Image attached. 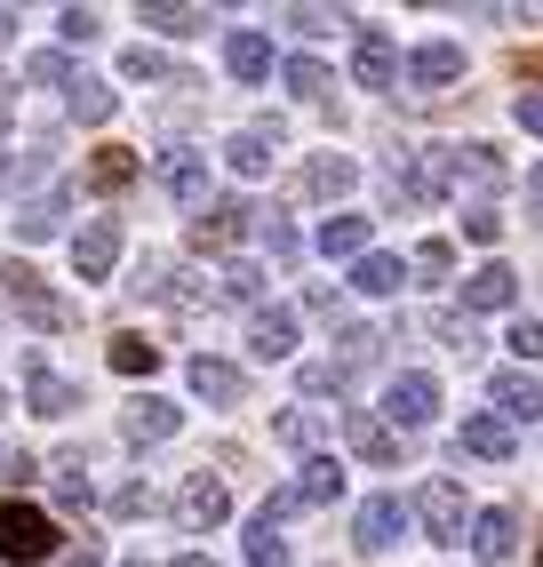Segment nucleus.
Returning a JSON list of instances; mask_svg holds the SVG:
<instances>
[{
    "label": "nucleus",
    "instance_id": "7",
    "mask_svg": "<svg viewBox=\"0 0 543 567\" xmlns=\"http://www.w3.org/2000/svg\"><path fill=\"white\" fill-rule=\"evenodd\" d=\"M280 153H288V128H280V121H256V128H232V136H224V168H232V176H264Z\"/></svg>",
    "mask_w": 543,
    "mask_h": 567
},
{
    "label": "nucleus",
    "instance_id": "2",
    "mask_svg": "<svg viewBox=\"0 0 543 567\" xmlns=\"http://www.w3.org/2000/svg\"><path fill=\"white\" fill-rule=\"evenodd\" d=\"M336 496H344V464H336V456H313V464H304V472H296V480L280 487V496H272V504L256 512V519L280 527V519H296V512H328Z\"/></svg>",
    "mask_w": 543,
    "mask_h": 567
},
{
    "label": "nucleus",
    "instance_id": "22",
    "mask_svg": "<svg viewBox=\"0 0 543 567\" xmlns=\"http://www.w3.org/2000/svg\"><path fill=\"white\" fill-rule=\"evenodd\" d=\"M503 193V161H495V144H455V168H448V193Z\"/></svg>",
    "mask_w": 543,
    "mask_h": 567
},
{
    "label": "nucleus",
    "instance_id": "9",
    "mask_svg": "<svg viewBox=\"0 0 543 567\" xmlns=\"http://www.w3.org/2000/svg\"><path fill=\"white\" fill-rule=\"evenodd\" d=\"M352 81L360 89H392L400 81V49L383 24H352Z\"/></svg>",
    "mask_w": 543,
    "mask_h": 567
},
{
    "label": "nucleus",
    "instance_id": "23",
    "mask_svg": "<svg viewBox=\"0 0 543 567\" xmlns=\"http://www.w3.org/2000/svg\"><path fill=\"white\" fill-rule=\"evenodd\" d=\"M512 296H520V272H512V264H480V272L463 280V312H503Z\"/></svg>",
    "mask_w": 543,
    "mask_h": 567
},
{
    "label": "nucleus",
    "instance_id": "20",
    "mask_svg": "<svg viewBox=\"0 0 543 567\" xmlns=\"http://www.w3.org/2000/svg\"><path fill=\"white\" fill-rule=\"evenodd\" d=\"M344 440H352L368 464H400V432L383 424L376 408H344Z\"/></svg>",
    "mask_w": 543,
    "mask_h": 567
},
{
    "label": "nucleus",
    "instance_id": "6",
    "mask_svg": "<svg viewBox=\"0 0 543 567\" xmlns=\"http://www.w3.org/2000/svg\"><path fill=\"white\" fill-rule=\"evenodd\" d=\"M248 233H264V208H248V200H208L201 216H192V248H240Z\"/></svg>",
    "mask_w": 543,
    "mask_h": 567
},
{
    "label": "nucleus",
    "instance_id": "3",
    "mask_svg": "<svg viewBox=\"0 0 543 567\" xmlns=\"http://www.w3.org/2000/svg\"><path fill=\"white\" fill-rule=\"evenodd\" d=\"M0 288H9V305H17V312H24L32 328H41V336L72 328V305H64V296H49V288H41V272H32L24 256H9V264H0Z\"/></svg>",
    "mask_w": 543,
    "mask_h": 567
},
{
    "label": "nucleus",
    "instance_id": "44",
    "mask_svg": "<svg viewBox=\"0 0 543 567\" xmlns=\"http://www.w3.org/2000/svg\"><path fill=\"white\" fill-rule=\"evenodd\" d=\"M24 81H41V89H49V81H64V89H72V64H64V49H41V56H24Z\"/></svg>",
    "mask_w": 543,
    "mask_h": 567
},
{
    "label": "nucleus",
    "instance_id": "8",
    "mask_svg": "<svg viewBox=\"0 0 543 567\" xmlns=\"http://www.w3.org/2000/svg\"><path fill=\"white\" fill-rule=\"evenodd\" d=\"M176 519H184V536H208V527H224V519H232V487L208 480V472H192V480L176 487Z\"/></svg>",
    "mask_w": 543,
    "mask_h": 567
},
{
    "label": "nucleus",
    "instance_id": "48",
    "mask_svg": "<svg viewBox=\"0 0 543 567\" xmlns=\"http://www.w3.org/2000/svg\"><path fill=\"white\" fill-rule=\"evenodd\" d=\"M463 240L495 248V240H503V216H495V208H463Z\"/></svg>",
    "mask_w": 543,
    "mask_h": 567
},
{
    "label": "nucleus",
    "instance_id": "32",
    "mask_svg": "<svg viewBox=\"0 0 543 567\" xmlns=\"http://www.w3.org/2000/svg\"><path fill=\"white\" fill-rule=\"evenodd\" d=\"M320 256H368V216H328L320 224Z\"/></svg>",
    "mask_w": 543,
    "mask_h": 567
},
{
    "label": "nucleus",
    "instance_id": "56",
    "mask_svg": "<svg viewBox=\"0 0 543 567\" xmlns=\"http://www.w3.org/2000/svg\"><path fill=\"white\" fill-rule=\"evenodd\" d=\"M9 41H17V17H9V9H0V49H9Z\"/></svg>",
    "mask_w": 543,
    "mask_h": 567
},
{
    "label": "nucleus",
    "instance_id": "41",
    "mask_svg": "<svg viewBox=\"0 0 543 567\" xmlns=\"http://www.w3.org/2000/svg\"><path fill=\"white\" fill-rule=\"evenodd\" d=\"M383 360V328H352L344 320V368H376Z\"/></svg>",
    "mask_w": 543,
    "mask_h": 567
},
{
    "label": "nucleus",
    "instance_id": "1",
    "mask_svg": "<svg viewBox=\"0 0 543 567\" xmlns=\"http://www.w3.org/2000/svg\"><path fill=\"white\" fill-rule=\"evenodd\" d=\"M57 551H64V536H57V519H49V512H32V504H17V496H0V559L32 567V559H57Z\"/></svg>",
    "mask_w": 543,
    "mask_h": 567
},
{
    "label": "nucleus",
    "instance_id": "39",
    "mask_svg": "<svg viewBox=\"0 0 543 567\" xmlns=\"http://www.w3.org/2000/svg\"><path fill=\"white\" fill-rule=\"evenodd\" d=\"M248 567H288V536H280L272 519L248 527Z\"/></svg>",
    "mask_w": 543,
    "mask_h": 567
},
{
    "label": "nucleus",
    "instance_id": "51",
    "mask_svg": "<svg viewBox=\"0 0 543 567\" xmlns=\"http://www.w3.org/2000/svg\"><path fill=\"white\" fill-rule=\"evenodd\" d=\"M57 504H64V512H89V504H96V487H89L81 472H64V480H57Z\"/></svg>",
    "mask_w": 543,
    "mask_h": 567
},
{
    "label": "nucleus",
    "instance_id": "17",
    "mask_svg": "<svg viewBox=\"0 0 543 567\" xmlns=\"http://www.w3.org/2000/svg\"><path fill=\"white\" fill-rule=\"evenodd\" d=\"M408 81H416L423 96L455 89V81H463V49H455V41H423V49H408Z\"/></svg>",
    "mask_w": 543,
    "mask_h": 567
},
{
    "label": "nucleus",
    "instance_id": "15",
    "mask_svg": "<svg viewBox=\"0 0 543 567\" xmlns=\"http://www.w3.org/2000/svg\"><path fill=\"white\" fill-rule=\"evenodd\" d=\"M112 264H121V216H96L72 240V280H112Z\"/></svg>",
    "mask_w": 543,
    "mask_h": 567
},
{
    "label": "nucleus",
    "instance_id": "60",
    "mask_svg": "<svg viewBox=\"0 0 543 567\" xmlns=\"http://www.w3.org/2000/svg\"><path fill=\"white\" fill-rule=\"evenodd\" d=\"M129 567H152V559H129Z\"/></svg>",
    "mask_w": 543,
    "mask_h": 567
},
{
    "label": "nucleus",
    "instance_id": "11",
    "mask_svg": "<svg viewBox=\"0 0 543 567\" xmlns=\"http://www.w3.org/2000/svg\"><path fill=\"white\" fill-rule=\"evenodd\" d=\"M463 456H472V464H503V456H512V424H503L495 408H472V415L455 424V464H463Z\"/></svg>",
    "mask_w": 543,
    "mask_h": 567
},
{
    "label": "nucleus",
    "instance_id": "27",
    "mask_svg": "<svg viewBox=\"0 0 543 567\" xmlns=\"http://www.w3.org/2000/svg\"><path fill=\"white\" fill-rule=\"evenodd\" d=\"M64 208H72V193L24 200V208H17V240H57V233H64Z\"/></svg>",
    "mask_w": 543,
    "mask_h": 567
},
{
    "label": "nucleus",
    "instance_id": "21",
    "mask_svg": "<svg viewBox=\"0 0 543 567\" xmlns=\"http://www.w3.org/2000/svg\"><path fill=\"white\" fill-rule=\"evenodd\" d=\"M192 392H201L208 408H240V400H248V375L232 368V360H208V352H201V360H192Z\"/></svg>",
    "mask_w": 543,
    "mask_h": 567
},
{
    "label": "nucleus",
    "instance_id": "42",
    "mask_svg": "<svg viewBox=\"0 0 543 567\" xmlns=\"http://www.w3.org/2000/svg\"><path fill=\"white\" fill-rule=\"evenodd\" d=\"M121 72H129V81H176V64H168L161 49H144V41H136V49L121 56Z\"/></svg>",
    "mask_w": 543,
    "mask_h": 567
},
{
    "label": "nucleus",
    "instance_id": "34",
    "mask_svg": "<svg viewBox=\"0 0 543 567\" xmlns=\"http://www.w3.org/2000/svg\"><path fill=\"white\" fill-rule=\"evenodd\" d=\"M432 336H440V344H448L455 360H472V352H480V328H472V312H455V305H440V312H432Z\"/></svg>",
    "mask_w": 543,
    "mask_h": 567
},
{
    "label": "nucleus",
    "instance_id": "40",
    "mask_svg": "<svg viewBox=\"0 0 543 567\" xmlns=\"http://www.w3.org/2000/svg\"><path fill=\"white\" fill-rule=\"evenodd\" d=\"M296 384L320 400V392H344V384H352V368H344V360H304V368H296Z\"/></svg>",
    "mask_w": 543,
    "mask_h": 567
},
{
    "label": "nucleus",
    "instance_id": "52",
    "mask_svg": "<svg viewBox=\"0 0 543 567\" xmlns=\"http://www.w3.org/2000/svg\"><path fill=\"white\" fill-rule=\"evenodd\" d=\"M112 512H121V519H144V512H152V487H144V480L121 487V496H112Z\"/></svg>",
    "mask_w": 543,
    "mask_h": 567
},
{
    "label": "nucleus",
    "instance_id": "26",
    "mask_svg": "<svg viewBox=\"0 0 543 567\" xmlns=\"http://www.w3.org/2000/svg\"><path fill=\"white\" fill-rule=\"evenodd\" d=\"M224 64H232V81H264V72H272V41H264V32H224Z\"/></svg>",
    "mask_w": 543,
    "mask_h": 567
},
{
    "label": "nucleus",
    "instance_id": "25",
    "mask_svg": "<svg viewBox=\"0 0 543 567\" xmlns=\"http://www.w3.org/2000/svg\"><path fill=\"white\" fill-rule=\"evenodd\" d=\"M272 440H280V447H296V456L313 464V456H320V440H328V424H320L313 408H280V415H272Z\"/></svg>",
    "mask_w": 543,
    "mask_h": 567
},
{
    "label": "nucleus",
    "instance_id": "14",
    "mask_svg": "<svg viewBox=\"0 0 543 567\" xmlns=\"http://www.w3.org/2000/svg\"><path fill=\"white\" fill-rule=\"evenodd\" d=\"M408 519H416V512H408L400 496H368L360 519H352V544H360V551H392V544L408 536Z\"/></svg>",
    "mask_w": 543,
    "mask_h": 567
},
{
    "label": "nucleus",
    "instance_id": "53",
    "mask_svg": "<svg viewBox=\"0 0 543 567\" xmlns=\"http://www.w3.org/2000/svg\"><path fill=\"white\" fill-rule=\"evenodd\" d=\"M512 112H520V128H527V136H543V96H535V89H527Z\"/></svg>",
    "mask_w": 543,
    "mask_h": 567
},
{
    "label": "nucleus",
    "instance_id": "45",
    "mask_svg": "<svg viewBox=\"0 0 543 567\" xmlns=\"http://www.w3.org/2000/svg\"><path fill=\"white\" fill-rule=\"evenodd\" d=\"M264 248L280 256V264H296V256H304V240H296V224H288V216H264Z\"/></svg>",
    "mask_w": 543,
    "mask_h": 567
},
{
    "label": "nucleus",
    "instance_id": "47",
    "mask_svg": "<svg viewBox=\"0 0 543 567\" xmlns=\"http://www.w3.org/2000/svg\"><path fill=\"white\" fill-rule=\"evenodd\" d=\"M416 272H423V280H448V272H455V248H448V240H423V248H416Z\"/></svg>",
    "mask_w": 543,
    "mask_h": 567
},
{
    "label": "nucleus",
    "instance_id": "29",
    "mask_svg": "<svg viewBox=\"0 0 543 567\" xmlns=\"http://www.w3.org/2000/svg\"><path fill=\"white\" fill-rule=\"evenodd\" d=\"M64 104H72V121H89V128H104L112 112H121V96H112V81H89V72H81V81L64 89Z\"/></svg>",
    "mask_w": 543,
    "mask_h": 567
},
{
    "label": "nucleus",
    "instance_id": "33",
    "mask_svg": "<svg viewBox=\"0 0 543 567\" xmlns=\"http://www.w3.org/2000/svg\"><path fill=\"white\" fill-rule=\"evenodd\" d=\"M89 184H96V193H129V184H136V153H121V144H104V153L89 161Z\"/></svg>",
    "mask_w": 543,
    "mask_h": 567
},
{
    "label": "nucleus",
    "instance_id": "50",
    "mask_svg": "<svg viewBox=\"0 0 543 567\" xmlns=\"http://www.w3.org/2000/svg\"><path fill=\"white\" fill-rule=\"evenodd\" d=\"M304 312H320V320H336V328H344V296H336L328 280H313V288H304Z\"/></svg>",
    "mask_w": 543,
    "mask_h": 567
},
{
    "label": "nucleus",
    "instance_id": "16",
    "mask_svg": "<svg viewBox=\"0 0 543 567\" xmlns=\"http://www.w3.org/2000/svg\"><path fill=\"white\" fill-rule=\"evenodd\" d=\"M488 392H495V415H503V424H535V415H543V375H535V368H503Z\"/></svg>",
    "mask_w": 543,
    "mask_h": 567
},
{
    "label": "nucleus",
    "instance_id": "31",
    "mask_svg": "<svg viewBox=\"0 0 543 567\" xmlns=\"http://www.w3.org/2000/svg\"><path fill=\"white\" fill-rule=\"evenodd\" d=\"M136 24L168 32V41H192V32H208V9H168V0H152V9H136Z\"/></svg>",
    "mask_w": 543,
    "mask_h": 567
},
{
    "label": "nucleus",
    "instance_id": "36",
    "mask_svg": "<svg viewBox=\"0 0 543 567\" xmlns=\"http://www.w3.org/2000/svg\"><path fill=\"white\" fill-rule=\"evenodd\" d=\"M112 368H121V375H152V368H161V344H144L136 328L112 336Z\"/></svg>",
    "mask_w": 543,
    "mask_h": 567
},
{
    "label": "nucleus",
    "instance_id": "46",
    "mask_svg": "<svg viewBox=\"0 0 543 567\" xmlns=\"http://www.w3.org/2000/svg\"><path fill=\"white\" fill-rule=\"evenodd\" d=\"M503 344L520 352V368H535V360H543V320H512V336H503Z\"/></svg>",
    "mask_w": 543,
    "mask_h": 567
},
{
    "label": "nucleus",
    "instance_id": "55",
    "mask_svg": "<svg viewBox=\"0 0 543 567\" xmlns=\"http://www.w3.org/2000/svg\"><path fill=\"white\" fill-rule=\"evenodd\" d=\"M9 112H17V81H0V136H9Z\"/></svg>",
    "mask_w": 543,
    "mask_h": 567
},
{
    "label": "nucleus",
    "instance_id": "58",
    "mask_svg": "<svg viewBox=\"0 0 543 567\" xmlns=\"http://www.w3.org/2000/svg\"><path fill=\"white\" fill-rule=\"evenodd\" d=\"M527 184H535V208H543V161H535V176H527Z\"/></svg>",
    "mask_w": 543,
    "mask_h": 567
},
{
    "label": "nucleus",
    "instance_id": "30",
    "mask_svg": "<svg viewBox=\"0 0 543 567\" xmlns=\"http://www.w3.org/2000/svg\"><path fill=\"white\" fill-rule=\"evenodd\" d=\"M400 280H408V264L383 256V248H368V256L352 264V288H360V296H400Z\"/></svg>",
    "mask_w": 543,
    "mask_h": 567
},
{
    "label": "nucleus",
    "instance_id": "19",
    "mask_svg": "<svg viewBox=\"0 0 543 567\" xmlns=\"http://www.w3.org/2000/svg\"><path fill=\"white\" fill-rule=\"evenodd\" d=\"M463 544H472V559H512L520 551V519L512 512H503V504H488V512H472V536H463Z\"/></svg>",
    "mask_w": 543,
    "mask_h": 567
},
{
    "label": "nucleus",
    "instance_id": "5",
    "mask_svg": "<svg viewBox=\"0 0 543 567\" xmlns=\"http://www.w3.org/2000/svg\"><path fill=\"white\" fill-rule=\"evenodd\" d=\"M408 512L423 519V536H432V544H463V527H472V512H463V487H455V480H423Z\"/></svg>",
    "mask_w": 543,
    "mask_h": 567
},
{
    "label": "nucleus",
    "instance_id": "4",
    "mask_svg": "<svg viewBox=\"0 0 543 567\" xmlns=\"http://www.w3.org/2000/svg\"><path fill=\"white\" fill-rule=\"evenodd\" d=\"M432 415H440V384L423 368H400L392 384H383V424H392V432H423Z\"/></svg>",
    "mask_w": 543,
    "mask_h": 567
},
{
    "label": "nucleus",
    "instance_id": "61",
    "mask_svg": "<svg viewBox=\"0 0 543 567\" xmlns=\"http://www.w3.org/2000/svg\"><path fill=\"white\" fill-rule=\"evenodd\" d=\"M535 559H543V544H535Z\"/></svg>",
    "mask_w": 543,
    "mask_h": 567
},
{
    "label": "nucleus",
    "instance_id": "43",
    "mask_svg": "<svg viewBox=\"0 0 543 567\" xmlns=\"http://www.w3.org/2000/svg\"><path fill=\"white\" fill-rule=\"evenodd\" d=\"M57 32H64L72 49H89L96 32H104V17H96V9H64V17H57Z\"/></svg>",
    "mask_w": 543,
    "mask_h": 567
},
{
    "label": "nucleus",
    "instance_id": "13",
    "mask_svg": "<svg viewBox=\"0 0 543 567\" xmlns=\"http://www.w3.org/2000/svg\"><path fill=\"white\" fill-rule=\"evenodd\" d=\"M161 193H168L176 208H208V153H192V144L161 153Z\"/></svg>",
    "mask_w": 543,
    "mask_h": 567
},
{
    "label": "nucleus",
    "instance_id": "54",
    "mask_svg": "<svg viewBox=\"0 0 543 567\" xmlns=\"http://www.w3.org/2000/svg\"><path fill=\"white\" fill-rule=\"evenodd\" d=\"M64 567H104V544H81V551H64Z\"/></svg>",
    "mask_w": 543,
    "mask_h": 567
},
{
    "label": "nucleus",
    "instance_id": "57",
    "mask_svg": "<svg viewBox=\"0 0 543 567\" xmlns=\"http://www.w3.org/2000/svg\"><path fill=\"white\" fill-rule=\"evenodd\" d=\"M176 567H216V559H208V551H184V559H176Z\"/></svg>",
    "mask_w": 543,
    "mask_h": 567
},
{
    "label": "nucleus",
    "instance_id": "12",
    "mask_svg": "<svg viewBox=\"0 0 543 567\" xmlns=\"http://www.w3.org/2000/svg\"><path fill=\"white\" fill-rule=\"evenodd\" d=\"M24 384H32V415H49V424H64V415L81 408V384H64V375L41 360V344H24Z\"/></svg>",
    "mask_w": 543,
    "mask_h": 567
},
{
    "label": "nucleus",
    "instance_id": "24",
    "mask_svg": "<svg viewBox=\"0 0 543 567\" xmlns=\"http://www.w3.org/2000/svg\"><path fill=\"white\" fill-rule=\"evenodd\" d=\"M352 184H360V161L352 153H320L313 168H304V193H313V200H344Z\"/></svg>",
    "mask_w": 543,
    "mask_h": 567
},
{
    "label": "nucleus",
    "instance_id": "10",
    "mask_svg": "<svg viewBox=\"0 0 543 567\" xmlns=\"http://www.w3.org/2000/svg\"><path fill=\"white\" fill-rule=\"evenodd\" d=\"M176 424H184V408H176V400H161V392H136V400L121 408L129 447H161V440H176Z\"/></svg>",
    "mask_w": 543,
    "mask_h": 567
},
{
    "label": "nucleus",
    "instance_id": "49",
    "mask_svg": "<svg viewBox=\"0 0 543 567\" xmlns=\"http://www.w3.org/2000/svg\"><path fill=\"white\" fill-rule=\"evenodd\" d=\"M0 480H9V487H32V480H41V464H32L24 447H0Z\"/></svg>",
    "mask_w": 543,
    "mask_h": 567
},
{
    "label": "nucleus",
    "instance_id": "35",
    "mask_svg": "<svg viewBox=\"0 0 543 567\" xmlns=\"http://www.w3.org/2000/svg\"><path fill=\"white\" fill-rule=\"evenodd\" d=\"M336 89V72L320 64V56H288V96H304V104H320Z\"/></svg>",
    "mask_w": 543,
    "mask_h": 567
},
{
    "label": "nucleus",
    "instance_id": "59",
    "mask_svg": "<svg viewBox=\"0 0 543 567\" xmlns=\"http://www.w3.org/2000/svg\"><path fill=\"white\" fill-rule=\"evenodd\" d=\"M9 408H17V400H9V392H0V424H9Z\"/></svg>",
    "mask_w": 543,
    "mask_h": 567
},
{
    "label": "nucleus",
    "instance_id": "38",
    "mask_svg": "<svg viewBox=\"0 0 543 567\" xmlns=\"http://www.w3.org/2000/svg\"><path fill=\"white\" fill-rule=\"evenodd\" d=\"M280 24L296 32V41H328V32L352 24V17H336V9H280Z\"/></svg>",
    "mask_w": 543,
    "mask_h": 567
},
{
    "label": "nucleus",
    "instance_id": "28",
    "mask_svg": "<svg viewBox=\"0 0 543 567\" xmlns=\"http://www.w3.org/2000/svg\"><path fill=\"white\" fill-rule=\"evenodd\" d=\"M49 168H57V144H24V153L0 161V193H32Z\"/></svg>",
    "mask_w": 543,
    "mask_h": 567
},
{
    "label": "nucleus",
    "instance_id": "37",
    "mask_svg": "<svg viewBox=\"0 0 543 567\" xmlns=\"http://www.w3.org/2000/svg\"><path fill=\"white\" fill-rule=\"evenodd\" d=\"M224 296H232V305H256V296H264V264L256 256H232L224 264Z\"/></svg>",
    "mask_w": 543,
    "mask_h": 567
},
{
    "label": "nucleus",
    "instance_id": "18",
    "mask_svg": "<svg viewBox=\"0 0 543 567\" xmlns=\"http://www.w3.org/2000/svg\"><path fill=\"white\" fill-rule=\"evenodd\" d=\"M248 352L256 360H296V312L288 305H256L248 312Z\"/></svg>",
    "mask_w": 543,
    "mask_h": 567
}]
</instances>
